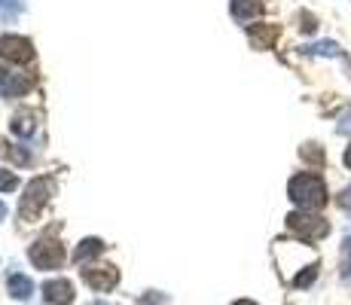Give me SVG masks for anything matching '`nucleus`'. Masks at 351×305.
Wrapping results in <instances>:
<instances>
[{
    "instance_id": "2",
    "label": "nucleus",
    "mask_w": 351,
    "mask_h": 305,
    "mask_svg": "<svg viewBox=\"0 0 351 305\" xmlns=\"http://www.w3.org/2000/svg\"><path fill=\"white\" fill-rule=\"evenodd\" d=\"M287 226L293 229L300 239H306V241H318V239H324V235L330 232V223L324 220V217H315V214H308V211L290 214L287 217Z\"/></svg>"
},
{
    "instance_id": "12",
    "label": "nucleus",
    "mask_w": 351,
    "mask_h": 305,
    "mask_svg": "<svg viewBox=\"0 0 351 305\" xmlns=\"http://www.w3.org/2000/svg\"><path fill=\"white\" fill-rule=\"evenodd\" d=\"M10 293L16 296V300H31V293H34L31 278H28V275L12 272V275H10Z\"/></svg>"
},
{
    "instance_id": "10",
    "label": "nucleus",
    "mask_w": 351,
    "mask_h": 305,
    "mask_svg": "<svg viewBox=\"0 0 351 305\" xmlns=\"http://www.w3.org/2000/svg\"><path fill=\"white\" fill-rule=\"evenodd\" d=\"M260 12H263L260 0H232V16L239 19V22H247V19L260 16Z\"/></svg>"
},
{
    "instance_id": "1",
    "label": "nucleus",
    "mask_w": 351,
    "mask_h": 305,
    "mask_svg": "<svg viewBox=\"0 0 351 305\" xmlns=\"http://www.w3.org/2000/svg\"><path fill=\"white\" fill-rule=\"evenodd\" d=\"M287 193H290V202H293L300 211H321L324 202H327V186H324V180L318 174H296V178H290L287 183Z\"/></svg>"
},
{
    "instance_id": "9",
    "label": "nucleus",
    "mask_w": 351,
    "mask_h": 305,
    "mask_svg": "<svg viewBox=\"0 0 351 305\" xmlns=\"http://www.w3.org/2000/svg\"><path fill=\"white\" fill-rule=\"evenodd\" d=\"M247 34H251V43L256 46V49H269V46L275 43V37H278V28H275V25H266V28H256V25H251Z\"/></svg>"
},
{
    "instance_id": "21",
    "label": "nucleus",
    "mask_w": 351,
    "mask_h": 305,
    "mask_svg": "<svg viewBox=\"0 0 351 305\" xmlns=\"http://www.w3.org/2000/svg\"><path fill=\"white\" fill-rule=\"evenodd\" d=\"M336 202H339V208H346V211H351V183H348L346 189H342L339 199H336Z\"/></svg>"
},
{
    "instance_id": "13",
    "label": "nucleus",
    "mask_w": 351,
    "mask_h": 305,
    "mask_svg": "<svg viewBox=\"0 0 351 305\" xmlns=\"http://www.w3.org/2000/svg\"><path fill=\"white\" fill-rule=\"evenodd\" d=\"M101 250H104V244H101L98 239H86V241H80V247L73 250V263H86L89 256L95 260Z\"/></svg>"
},
{
    "instance_id": "4",
    "label": "nucleus",
    "mask_w": 351,
    "mask_h": 305,
    "mask_svg": "<svg viewBox=\"0 0 351 305\" xmlns=\"http://www.w3.org/2000/svg\"><path fill=\"white\" fill-rule=\"evenodd\" d=\"M31 263L37 269H62L64 263V247L58 241H37L31 247Z\"/></svg>"
},
{
    "instance_id": "26",
    "label": "nucleus",
    "mask_w": 351,
    "mask_h": 305,
    "mask_svg": "<svg viewBox=\"0 0 351 305\" xmlns=\"http://www.w3.org/2000/svg\"><path fill=\"white\" fill-rule=\"evenodd\" d=\"M92 305H104V302H92Z\"/></svg>"
},
{
    "instance_id": "25",
    "label": "nucleus",
    "mask_w": 351,
    "mask_h": 305,
    "mask_svg": "<svg viewBox=\"0 0 351 305\" xmlns=\"http://www.w3.org/2000/svg\"><path fill=\"white\" fill-rule=\"evenodd\" d=\"M235 305H256V302H251V300H239Z\"/></svg>"
},
{
    "instance_id": "14",
    "label": "nucleus",
    "mask_w": 351,
    "mask_h": 305,
    "mask_svg": "<svg viewBox=\"0 0 351 305\" xmlns=\"http://www.w3.org/2000/svg\"><path fill=\"white\" fill-rule=\"evenodd\" d=\"M306 56H324V58H339L342 56V49H339V43H333V40H321V43H312V46H306Z\"/></svg>"
},
{
    "instance_id": "24",
    "label": "nucleus",
    "mask_w": 351,
    "mask_h": 305,
    "mask_svg": "<svg viewBox=\"0 0 351 305\" xmlns=\"http://www.w3.org/2000/svg\"><path fill=\"white\" fill-rule=\"evenodd\" d=\"M3 217H6V205H3V202H0V220H3Z\"/></svg>"
},
{
    "instance_id": "7",
    "label": "nucleus",
    "mask_w": 351,
    "mask_h": 305,
    "mask_svg": "<svg viewBox=\"0 0 351 305\" xmlns=\"http://www.w3.org/2000/svg\"><path fill=\"white\" fill-rule=\"evenodd\" d=\"M31 80L25 77V73L19 71H6V67H0V95L3 98H19V95H25L31 89Z\"/></svg>"
},
{
    "instance_id": "15",
    "label": "nucleus",
    "mask_w": 351,
    "mask_h": 305,
    "mask_svg": "<svg viewBox=\"0 0 351 305\" xmlns=\"http://www.w3.org/2000/svg\"><path fill=\"white\" fill-rule=\"evenodd\" d=\"M342 278H351V235L342 241Z\"/></svg>"
},
{
    "instance_id": "6",
    "label": "nucleus",
    "mask_w": 351,
    "mask_h": 305,
    "mask_svg": "<svg viewBox=\"0 0 351 305\" xmlns=\"http://www.w3.org/2000/svg\"><path fill=\"white\" fill-rule=\"evenodd\" d=\"M83 281L89 284L95 293H107L110 287H117L119 272L113 266H98V269H83Z\"/></svg>"
},
{
    "instance_id": "3",
    "label": "nucleus",
    "mask_w": 351,
    "mask_h": 305,
    "mask_svg": "<svg viewBox=\"0 0 351 305\" xmlns=\"http://www.w3.org/2000/svg\"><path fill=\"white\" fill-rule=\"evenodd\" d=\"M49 189L52 183L49 180H31L28 186H25V195H22V205H19V214L25 217V220H34L40 211H43L46 199H49Z\"/></svg>"
},
{
    "instance_id": "20",
    "label": "nucleus",
    "mask_w": 351,
    "mask_h": 305,
    "mask_svg": "<svg viewBox=\"0 0 351 305\" xmlns=\"http://www.w3.org/2000/svg\"><path fill=\"white\" fill-rule=\"evenodd\" d=\"M3 153L10 156L12 162H19V165H28V159H31V156H28V150H6V147H3Z\"/></svg>"
},
{
    "instance_id": "11",
    "label": "nucleus",
    "mask_w": 351,
    "mask_h": 305,
    "mask_svg": "<svg viewBox=\"0 0 351 305\" xmlns=\"http://www.w3.org/2000/svg\"><path fill=\"white\" fill-rule=\"evenodd\" d=\"M37 132V117L34 113H16V119H12V134H19V138H31V134Z\"/></svg>"
},
{
    "instance_id": "16",
    "label": "nucleus",
    "mask_w": 351,
    "mask_h": 305,
    "mask_svg": "<svg viewBox=\"0 0 351 305\" xmlns=\"http://www.w3.org/2000/svg\"><path fill=\"white\" fill-rule=\"evenodd\" d=\"M300 153H302V159L315 162V165H321V162H324V150H321V147H315V144H306Z\"/></svg>"
},
{
    "instance_id": "17",
    "label": "nucleus",
    "mask_w": 351,
    "mask_h": 305,
    "mask_svg": "<svg viewBox=\"0 0 351 305\" xmlns=\"http://www.w3.org/2000/svg\"><path fill=\"white\" fill-rule=\"evenodd\" d=\"M16 186H19L16 174H12V171H3V168H0V193H12Z\"/></svg>"
},
{
    "instance_id": "23",
    "label": "nucleus",
    "mask_w": 351,
    "mask_h": 305,
    "mask_svg": "<svg viewBox=\"0 0 351 305\" xmlns=\"http://www.w3.org/2000/svg\"><path fill=\"white\" fill-rule=\"evenodd\" d=\"M346 165L351 168V147H348V150H346Z\"/></svg>"
},
{
    "instance_id": "19",
    "label": "nucleus",
    "mask_w": 351,
    "mask_h": 305,
    "mask_svg": "<svg viewBox=\"0 0 351 305\" xmlns=\"http://www.w3.org/2000/svg\"><path fill=\"white\" fill-rule=\"evenodd\" d=\"M0 10L10 12V16H16V12L25 10V0H0Z\"/></svg>"
},
{
    "instance_id": "5",
    "label": "nucleus",
    "mask_w": 351,
    "mask_h": 305,
    "mask_svg": "<svg viewBox=\"0 0 351 305\" xmlns=\"http://www.w3.org/2000/svg\"><path fill=\"white\" fill-rule=\"evenodd\" d=\"M0 58L16 61V64H28L34 58V46L25 37H0Z\"/></svg>"
},
{
    "instance_id": "22",
    "label": "nucleus",
    "mask_w": 351,
    "mask_h": 305,
    "mask_svg": "<svg viewBox=\"0 0 351 305\" xmlns=\"http://www.w3.org/2000/svg\"><path fill=\"white\" fill-rule=\"evenodd\" d=\"M300 19H302V25H300V28H302V31H315V19H312V16H308V12H302V16H300Z\"/></svg>"
},
{
    "instance_id": "8",
    "label": "nucleus",
    "mask_w": 351,
    "mask_h": 305,
    "mask_svg": "<svg viewBox=\"0 0 351 305\" xmlns=\"http://www.w3.org/2000/svg\"><path fill=\"white\" fill-rule=\"evenodd\" d=\"M43 300L49 305H71L73 287L67 281H49V284H43Z\"/></svg>"
},
{
    "instance_id": "18",
    "label": "nucleus",
    "mask_w": 351,
    "mask_h": 305,
    "mask_svg": "<svg viewBox=\"0 0 351 305\" xmlns=\"http://www.w3.org/2000/svg\"><path fill=\"white\" fill-rule=\"evenodd\" d=\"M336 132H339V134H351V107H346V110H342L339 122H336Z\"/></svg>"
}]
</instances>
